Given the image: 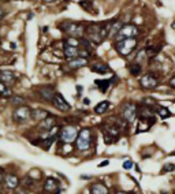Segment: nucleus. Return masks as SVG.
Masks as SVG:
<instances>
[{
  "instance_id": "1",
  "label": "nucleus",
  "mask_w": 175,
  "mask_h": 194,
  "mask_svg": "<svg viewBox=\"0 0 175 194\" xmlns=\"http://www.w3.org/2000/svg\"><path fill=\"white\" fill-rule=\"evenodd\" d=\"M137 38H123V40H119L113 44V47L116 49V52L120 55V56H129L130 53L133 52L135 47H137Z\"/></svg>"
},
{
  "instance_id": "2",
  "label": "nucleus",
  "mask_w": 175,
  "mask_h": 194,
  "mask_svg": "<svg viewBox=\"0 0 175 194\" xmlns=\"http://www.w3.org/2000/svg\"><path fill=\"white\" fill-rule=\"evenodd\" d=\"M92 131L90 129H82V130L78 133L77 138H75V148L81 152H85L89 148L92 146Z\"/></svg>"
},
{
  "instance_id": "3",
  "label": "nucleus",
  "mask_w": 175,
  "mask_h": 194,
  "mask_svg": "<svg viewBox=\"0 0 175 194\" xmlns=\"http://www.w3.org/2000/svg\"><path fill=\"white\" fill-rule=\"evenodd\" d=\"M31 119V108L29 105H21L15 107V110L12 111V120L16 125H23L26 122Z\"/></svg>"
},
{
  "instance_id": "4",
  "label": "nucleus",
  "mask_w": 175,
  "mask_h": 194,
  "mask_svg": "<svg viewBox=\"0 0 175 194\" xmlns=\"http://www.w3.org/2000/svg\"><path fill=\"white\" fill-rule=\"evenodd\" d=\"M59 27L63 32L66 33L68 37L72 38H81L85 32V29L81 23H75V22H63L62 25H59Z\"/></svg>"
},
{
  "instance_id": "5",
  "label": "nucleus",
  "mask_w": 175,
  "mask_h": 194,
  "mask_svg": "<svg viewBox=\"0 0 175 194\" xmlns=\"http://www.w3.org/2000/svg\"><path fill=\"white\" fill-rule=\"evenodd\" d=\"M78 135V129L77 126H72V125H67V126L62 127L59 131V137H60V141L64 144H71L75 141V138Z\"/></svg>"
},
{
  "instance_id": "6",
  "label": "nucleus",
  "mask_w": 175,
  "mask_h": 194,
  "mask_svg": "<svg viewBox=\"0 0 175 194\" xmlns=\"http://www.w3.org/2000/svg\"><path fill=\"white\" fill-rule=\"evenodd\" d=\"M138 34H139L138 27L135 25L129 23V25H123L119 29V32L116 33L115 38H116V41H119V40H123V38H135Z\"/></svg>"
},
{
  "instance_id": "7",
  "label": "nucleus",
  "mask_w": 175,
  "mask_h": 194,
  "mask_svg": "<svg viewBox=\"0 0 175 194\" xmlns=\"http://www.w3.org/2000/svg\"><path fill=\"white\" fill-rule=\"evenodd\" d=\"M137 114H138V108H137V105L129 101V103H126V104L122 107V118H123V120H126L127 123H133L135 120V118H137Z\"/></svg>"
},
{
  "instance_id": "8",
  "label": "nucleus",
  "mask_w": 175,
  "mask_h": 194,
  "mask_svg": "<svg viewBox=\"0 0 175 194\" xmlns=\"http://www.w3.org/2000/svg\"><path fill=\"white\" fill-rule=\"evenodd\" d=\"M51 103L53 104L55 108H57V110L62 111V112H68V111L71 110V105L67 103L66 99H64L60 93H56V92H55V95H53V97H52Z\"/></svg>"
},
{
  "instance_id": "9",
  "label": "nucleus",
  "mask_w": 175,
  "mask_h": 194,
  "mask_svg": "<svg viewBox=\"0 0 175 194\" xmlns=\"http://www.w3.org/2000/svg\"><path fill=\"white\" fill-rule=\"evenodd\" d=\"M139 85L142 89H154L157 86V77L152 73H148V74H144L141 79H139Z\"/></svg>"
},
{
  "instance_id": "10",
  "label": "nucleus",
  "mask_w": 175,
  "mask_h": 194,
  "mask_svg": "<svg viewBox=\"0 0 175 194\" xmlns=\"http://www.w3.org/2000/svg\"><path fill=\"white\" fill-rule=\"evenodd\" d=\"M85 33L89 37V41L94 42V44H101V40H100V23H92L86 27Z\"/></svg>"
},
{
  "instance_id": "11",
  "label": "nucleus",
  "mask_w": 175,
  "mask_h": 194,
  "mask_svg": "<svg viewBox=\"0 0 175 194\" xmlns=\"http://www.w3.org/2000/svg\"><path fill=\"white\" fill-rule=\"evenodd\" d=\"M3 182H4V186L7 187L8 190H15L18 186H19V178L16 176L15 174H7L3 179Z\"/></svg>"
},
{
  "instance_id": "12",
  "label": "nucleus",
  "mask_w": 175,
  "mask_h": 194,
  "mask_svg": "<svg viewBox=\"0 0 175 194\" xmlns=\"http://www.w3.org/2000/svg\"><path fill=\"white\" fill-rule=\"evenodd\" d=\"M44 190L46 193H56L59 194L60 190H59V182H57L55 178H46L45 182H44Z\"/></svg>"
},
{
  "instance_id": "13",
  "label": "nucleus",
  "mask_w": 175,
  "mask_h": 194,
  "mask_svg": "<svg viewBox=\"0 0 175 194\" xmlns=\"http://www.w3.org/2000/svg\"><path fill=\"white\" fill-rule=\"evenodd\" d=\"M16 78H18V75L15 73H12V71H7V70L5 71H0V82H3L7 86L14 84L16 81Z\"/></svg>"
},
{
  "instance_id": "14",
  "label": "nucleus",
  "mask_w": 175,
  "mask_h": 194,
  "mask_svg": "<svg viewBox=\"0 0 175 194\" xmlns=\"http://www.w3.org/2000/svg\"><path fill=\"white\" fill-rule=\"evenodd\" d=\"M56 116H53V115H49V116H46L44 120L40 122V125H38V130L41 131H46V130H49L51 127H53L55 125H56Z\"/></svg>"
},
{
  "instance_id": "15",
  "label": "nucleus",
  "mask_w": 175,
  "mask_h": 194,
  "mask_svg": "<svg viewBox=\"0 0 175 194\" xmlns=\"http://www.w3.org/2000/svg\"><path fill=\"white\" fill-rule=\"evenodd\" d=\"M37 92H38V95H40V97H41L42 100L49 101V103L52 101V97H53V95H55L53 86H41Z\"/></svg>"
},
{
  "instance_id": "16",
  "label": "nucleus",
  "mask_w": 175,
  "mask_h": 194,
  "mask_svg": "<svg viewBox=\"0 0 175 194\" xmlns=\"http://www.w3.org/2000/svg\"><path fill=\"white\" fill-rule=\"evenodd\" d=\"M51 114L48 112V111L42 110V108H34V110H31V119L36 122H41L44 120L46 116H49Z\"/></svg>"
},
{
  "instance_id": "17",
  "label": "nucleus",
  "mask_w": 175,
  "mask_h": 194,
  "mask_svg": "<svg viewBox=\"0 0 175 194\" xmlns=\"http://www.w3.org/2000/svg\"><path fill=\"white\" fill-rule=\"evenodd\" d=\"M88 64V59L85 58H75V59H71L70 62H68V68L70 70H77V68H81V67H85Z\"/></svg>"
},
{
  "instance_id": "18",
  "label": "nucleus",
  "mask_w": 175,
  "mask_h": 194,
  "mask_svg": "<svg viewBox=\"0 0 175 194\" xmlns=\"http://www.w3.org/2000/svg\"><path fill=\"white\" fill-rule=\"evenodd\" d=\"M90 194H108V187L104 183L96 182L90 184Z\"/></svg>"
},
{
  "instance_id": "19",
  "label": "nucleus",
  "mask_w": 175,
  "mask_h": 194,
  "mask_svg": "<svg viewBox=\"0 0 175 194\" xmlns=\"http://www.w3.org/2000/svg\"><path fill=\"white\" fill-rule=\"evenodd\" d=\"M63 53H64V56H66L67 59H75L79 56V49L75 47H68V45H64V48H63Z\"/></svg>"
},
{
  "instance_id": "20",
  "label": "nucleus",
  "mask_w": 175,
  "mask_h": 194,
  "mask_svg": "<svg viewBox=\"0 0 175 194\" xmlns=\"http://www.w3.org/2000/svg\"><path fill=\"white\" fill-rule=\"evenodd\" d=\"M19 184H21L22 187H23V190H31L36 187V180L34 179L29 178L27 175L25 176V179L22 180V182H19Z\"/></svg>"
},
{
  "instance_id": "21",
  "label": "nucleus",
  "mask_w": 175,
  "mask_h": 194,
  "mask_svg": "<svg viewBox=\"0 0 175 194\" xmlns=\"http://www.w3.org/2000/svg\"><path fill=\"white\" fill-rule=\"evenodd\" d=\"M109 103L108 101H101V103H98L96 107H94V112L96 114H98V115H103V114H105L107 111L109 110Z\"/></svg>"
},
{
  "instance_id": "22",
  "label": "nucleus",
  "mask_w": 175,
  "mask_h": 194,
  "mask_svg": "<svg viewBox=\"0 0 175 194\" xmlns=\"http://www.w3.org/2000/svg\"><path fill=\"white\" fill-rule=\"evenodd\" d=\"M0 96H1L3 99H10L11 96H12L11 88L7 86V85H4L3 82H0Z\"/></svg>"
},
{
  "instance_id": "23",
  "label": "nucleus",
  "mask_w": 175,
  "mask_h": 194,
  "mask_svg": "<svg viewBox=\"0 0 175 194\" xmlns=\"http://www.w3.org/2000/svg\"><path fill=\"white\" fill-rule=\"evenodd\" d=\"M123 26L122 25V21H112V23H111V27H109V33H108V37H115L116 36V33L119 32V29Z\"/></svg>"
},
{
  "instance_id": "24",
  "label": "nucleus",
  "mask_w": 175,
  "mask_h": 194,
  "mask_svg": "<svg viewBox=\"0 0 175 194\" xmlns=\"http://www.w3.org/2000/svg\"><path fill=\"white\" fill-rule=\"evenodd\" d=\"M92 71L98 73V74H104V73H108L109 67L105 63H96V64H93L92 66Z\"/></svg>"
},
{
  "instance_id": "25",
  "label": "nucleus",
  "mask_w": 175,
  "mask_h": 194,
  "mask_svg": "<svg viewBox=\"0 0 175 194\" xmlns=\"http://www.w3.org/2000/svg\"><path fill=\"white\" fill-rule=\"evenodd\" d=\"M153 111H156L157 114H159L163 119H165V118H168V116H171V112L168 108H165V107H163V105H156V107H153Z\"/></svg>"
},
{
  "instance_id": "26",
  "label": "nucleus",
  "mask_w": 175,
  "mask_h": 194,
  "mask_svg": "<svg viewBox=\"0 0 175 194\" xmlns=\"http://www.w3.org/2000/svg\"><path fill=\"white\" fill-rule=\"evenodd\" d=\"M146 60H148V55H146V51H145V49H141V51L137 53V56H135V62H134V63L139 64V66L142 67V64H144Z\"/></svg>"
},
{
  "instance_id": "27",
  "label": "nucleus",
  "mask_w": 175,
  "mask_h": 194,
  "mask_svg": "<svg viewBox=\"0 0 175 194\" xmlns=\"http://www.w3.org/2000/svg\"><path fill=\"white\" fill-rule=\"evenodd\" d=\"M10 103L14 107H21V105H26V100L22 96H11L10 97Z\"/></svg>"
},
{
  "instance_id": "28",
  "label": "nucleus",
  "mask_w": 175,
  "mask_h": 194,
  "mask_svg": "<svg viewBox=\"0 0 175 194\" xmlns=\"http://www.w3.org/2000/svg\"><path fill=\"white\" fill-rule=\"evenodd\" d=\"M96 85H98V89L104 93L111 86V81L109 79H96Z\"/></svg>"
},
{
  "instance_id": "29",
  "label": "nucleus",
  "mask_w": 175,
  "mask_h": 194,
  "mask_svg": "<svg viewBox=\"0 0 175 194\" xmlns=\"http://www.w3.org/2000/svg\"><path fill=\"white\" fill-rule=\"evenodd\" d=\"M64 45H68V47H79V38H72V37H67L64 40Z\"/></svg>"
},
{
  "instance_id": "30",
  "label": "nucleus",
  "mask_w": 175,
  "mask_h": 194,
  "mask_svg": "<svg viewBox=\"0 0 175 194\" xmlns=\"http://www.w3.org/2000/svg\"><path fill=\"white\" fill-rule=\"evenodd\" d=\"M141 71H142V67H141L139 64L133 63V66H130V74H131V75H134V77L139 75V74H141Z\"/></svg>"
},
{
  "instance_id": "31",
  "label": "nucleus",
  "mask_w": 175,
  "mask_h": 194,
  "mask_svg": "<svg viewBox=\"0 0 175 194\" xmlns=\"http://www.w3.org/2000/svg\"><path fill=\"white\" fill-rule=\"evenodd\" d=\"M79 5L83 7L86 11H89V8H92V0H82V1H79Z\"/></svg>"
},
{
  "instance_id": "32",
  "label": "nucleus",
  "mask_w": 175,
  "mask_h": 194,
  "mask_svg": "<svg viewBox=\"0 0 175 194\" xmlns=\"http://www.w3.org/2000/svg\"><path fill=\"white\" fill-rule=\"evenodd\" d=\"M123 168L124 169H130V168H133V161L131 160H126L123 163Z\"/></svg>"
},
{
  "instance_id": "33",
  "label": "nucleus",
  "mask_w": 175,
  "mask_h": 194,
  "mask_svg": "<svg viewBox=\"0 0 175 194\" xmlns=\"http://www.w3.org/2000/svg\"><path fill=\"white\" fill-rule=\"evenodd\" d=\"M175 168L174 164H167V165H164V168H163V171H165V172H170V171H172Z\"/></svg>"
},
{
  "instance_id": "34",
  "label": "nucleus",
  "mask_w": 175,
  "mask_h": 194,
  "mask_svg": "<svg viewBox=\"0 0 175 194\" xmlns=\"http://www.w3.org/2000/svg\"><path fill=\"white\" fill-rule=\"evenodd\" d=\"M108 164H109V160H104V161L98 163V165H97V167H98V168H103V167H107Z\"/></svg>"
},
{
  "instance_id": "35",
  "label": "nucleus",
  "mask_w": 175,
  "mask_h": 194,
  "mask_svg": "<svg viewBox=\"0 0 175 194\" xmlns=\"http://www.w3.org/2000/svg\"><path fill=\"white\" fill-rule=\"evenodd\" d=\"M4 16H5V10L3 8V7H0V21H1Z\"/></svg>"
},
{
  "instance_id": "36",
  "label": "nucleus",
  "mask_w": 175,
  "mask_h": 194,
  "mask_svg": "<svg viewBox=\"0 0 175 194\" xmlns=\"http://www.w3.org/2000/svg\"><path fill=\"white\" fill-rule=\"evenodd\" d=\"M3 179H4V172H3V169L0 168V184L3 183Z\"/></svg>"
},
{
  "instance_id": "37",
  "label": "nucleus",
  "mask_w": 175,
  "mask_h": 194,
  "mask_svg": "<svg viewBox=\"0 0 175 194\" xmlns=\"http://www.w3.org/2000/svg\"><path fill=\"white\" fill-rule=\"evenodd\" d=\"M170 86L175 89V77H172V78L170 79Z\"/></svg>"
},
{
  "instance_id": "38",
  "label": "nucleus",
  "mask_w": 175,
  "mask_h": 194,
  "mask_svg": "<svg viewBox=\"0 0 175 194\" xmlns=\"http://www.w3.org/2000/svg\"><path fill=\"white\" fill-rule=\"evenodd\" d=\"M83 104H85V105L90 104V100H89V99H83Z\"/></svg>"
},
{
  "instance_id": "39",
  "label": "nucleus",
  "mask_w": 175,
  "mask_h": 194,
  "mask_svg": "<svg viewBox=\"0 0 175 194\" xmlns=\"http://www.w3.org/2000/svg\"><path fill=\"white\" fill-rule=\"evenodd\" d=\"M18 194H29V193H27V190H23V189H22L21 191H18Z\"/></svg>"
},
{
  "instance_id": "40",
  "label": "nucleus",
  "mask_w": 175,
  "mask_h": 194,
  "mask_svg": "<svg viewBox=\"0 0 175 194\" xmlns=\"http://www.w3.org/2000/svg\"><path fill=\"white\" fill-rule=\"evenodd\" d=\"M77 90H78V93H81V92H82V86H79V85H78V86H77Z\"/></svg>"
},
{
  "instance_id": "41",
  "label": "nucleus",
  "mask_w": 175,
  "mask_h": 194,
  "mask_svg": "<svg viewBox=\"0 0 175 194\" xmlns=\"http://www.w3.org/2000/svg\"><path fill=\"white\" fill-rule=\"evenodd\" d=\"M81 178H82V179H90V176H88V175H82Z\"/></svg>"
},
{
  "instance_id": "42",
  "label": "nucleus",
  "mask_w": 175,
  "mask_h": 194,
  "mask_svg": "<svg viewBox=\"0 0 175 194\" xmlns=\"http://www.w3.org/2000/svg\"><path fill=\"white\" fill-rule=\"evenodd\" d=\"M171 27H172V29H175V21L172 22V25H171Z\"/></svg>"
},
{
  "instance_id": "43",
  "label": "nucleus",
  "mask_w": 175,
  "mask_h": 194,
  "mask_svg": "<svg viewBox=\"0 0 175 194\" xmlns=\"http://www.w3.org/2000/svg\"><path fill=\"white\" fill-rule=\"evenodd\" d=\"M45 1H53V0H45Z\"/></svg>"
},
{
  "instance_id": "44",
  "label": "nucleus",
  "mask_w": 175,
  "mask_h": 194,
  "mask_svg": "<svg viewBox=\"0 0 175 194\" xmlns=\"http://www.w3.org/2000/svg\"><path fill=\"white\" fill-rule=\"evenodd\" d=\"M116 194H124V193H120V191H119V193H116Z\"/></svg>"
},
{
  "instance_id": "45",
  "label": "nucleus",
  "mask_w": 175,
  "mask_h": 194,
  "mask_svg": "<svg viewBox=\"0 0 175 194\" xmlns=\"http://www.w3.org/2000/svg\"><path fill=\"white\" fill-rule=\"evenodd\" d=\"M171 155H172V156H174V155H175V152H174V153H171Z\"/></svg>"
},
{
  "instance_id": "46",
  "label": "nucleus",
  "mask_w": 175,
  "mask_h": 194,
  "mask_svg": "<svg viewBox=\"0 0 175 194\" xmlns=\"http://www.w3.org/2000/svg\"><path fill=\"white\" fill-rule=\"evenodd\" d=\"M0 1H1V0H0Z\"/></svg>"
},
{
  "instance_id": "47",
  "label": "nucleus",
  "mask_w": 175,
  "mask_h": 194,
  "mask_svg": "<svg viewBox=\"0 0 175 194\" xmlns=\"http://www.w3.org/2000/svg\"><path fill=\"white\" fill-rule=\"evenodd\" d=\"M174 194H175V193H174Z\"/></svg>"
}]
</instances>
